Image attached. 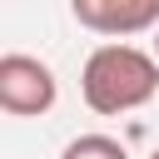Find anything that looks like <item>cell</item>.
<instances>
[{
	"mask_svg": "<svg viewBox=\"0 0 159 159\" xmlns=\"http://www.w3.org/2000/svg\"><path fill=\"white\" fill-rule=\"evenodd\" d=\"M149 159H159V149H154V154H149Z\"/></svg>",
	"mask_w": 159,
	"mask_h": 159,
	"instance_id": "obj_6",
	"label": "cell"
},
{
	"mask_svg": "<svg viewBox=\"0 0 159 159\" xmlns=\"http://www.w3.org/2000/svg\"><path fill=\"white\" fill-rule=\"evenodd\" d=\"M70 10L94 35H139L159 25V0H75Z\"/></svg>",
	"mask_w": 159,
	"mask_h": 159,
	"instance_id": "obj_3",
	"label": "cell"
},
{
	"mask_svg": "<svg viewBox=\"0 0 159 159\" xmlns=\"http://www.w3.org/2000/svg\"><path fill=\"white\" fill-rule=\"evenodd\" d=\"M80 89H84V104L94 114H129V109H139V104L154 99V89H159V60L144 55V50H134V45H99L84 60Z\"/></svg>",
	"mask_w": 159,
	"mask_h": 159,
	"instance_id": "obj_1",
	"label": "cell"
},
{
	"mask_svg": "<svg viewBox=\"0 0 159 159\" xmlns=\"http://www.w3.org/2000/svg\"><path fill=\"white\" fill-rule=\"evenodd\" d=\"M60 159H129V154H124V144L109 139V134H80Z\"/></svg>",
	"mask_w": 159,
	"mask_h": 159,
	"instance_id": "obj_4",
	"label": "cell"
},
{
	"mask_svg": "<svg viewBox=\"0 0 159 159\" xmlns=\"http://www.w3.org/2000/svg\"><path fill=\"white\" fill-rule=\"evenodd\" d=\"M55 94H60V84L50 75V65H40L35 55H5L0 60V109L5 114H20V119L45 114L55 104Z\"/></svg>",
	"mask_w": 159,
	"mask_h": 159,
	"instance_id": "obj_2",
	"label": "cell"
},
{
	"mask_svg": "<svg viewBox=\"0 0 159 159\" xmlns=\"http://www.w3.org/2000/svg\"><path fill=\"white\" fill-rule=\"evenodd\" d=\"M154 60H159V35H154Z\"/></svg>",
	"mask_w": 159,
	"mask_h": 159,
	"instance_id": "obj_5",
	"label": "cell"
}]
</instances>
